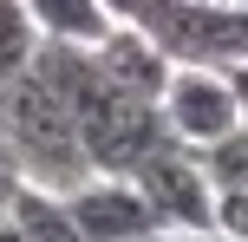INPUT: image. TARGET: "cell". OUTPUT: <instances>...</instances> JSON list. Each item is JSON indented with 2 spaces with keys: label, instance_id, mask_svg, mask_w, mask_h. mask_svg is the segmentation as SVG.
Returning a JSON list of instances; mask_svg holds the SVG:
<instances>
[{
  "label": "cell",
  "instance_id": "obj_3",
  "mask_svg": "<svg viewBox=\"0 0 248 242\" xmlns=\"http://www.w3.org/2000/svg\"><path fill=\"white\" fill-rule=\"evenodd\" d=\"M131 183L150 196V210L163 216V229H209V210H216V183L202 177V157L189 151V144H163V151H150L144 164L131 170Z\"/></svg>",
  "mask_w": 248,
  "mask_h": 242
},
{
  "label": "cell",
  "instance_id": "obj_7",
  "mask_svg": "<svg viewBox=\"0 0 248 242\" xmlns=\"http://www.w3.org/2000/svg\"><path fill=\"white\" fill-rule=\"evenodd\" d=\"M7 223H13L26 242H85V229H78V223H72V210H65V196L33 190V183H20V190H13Z\"/></svg>",
  "mask_w": 248,
  "mask_h": 242
},
{
  "label": "cell",
  "instance_id": "obj_6",
  "mask_svg": "<svg viewBox=\"0 0 248 242\" xmlns=\"http://www.w3.org/2000/svg\"><path fill=\"white\" fill-rule=\"evenodd\" d=\"M39 39H72V46H98L111 33V7L105 0H26Z\"/></svg>",
  "mask_w": 248,
  "mask_h": 242
},
{
  "label": "cell",
  "instance_id": "obj_10",
  "mask_svg": "<svg viewBox=\"0 0 248 242\" xmlns=\"http://www.w3.org/2000/svg\"><path fill=\"white\" fill-rule=\"evenodd\" d=\"M209 229H216V236H229V242H248V190H216Z\"/></svg>",
  "mask_w": 248,
  "mask_h": 242
},
{
  "label": "cell",
  "instance_id": "obj_9",
  "mask_svg": "<svg viewBox=\"0 0 248 242\" xmlns=\"http://www.w3.org/2000/svg\"><path fill=\"white\" fill-rule=\"evenodd\" d=\"M202 177L216 183V190H248V125L222 131L216 144H202Z\"/></svg>",
  "mask_w": 248,
  "mask_h": 242
},
{
  "label": "cell",
  "instance_id": "obj_12",
  "mask_svg": "<svg viewBox=\"0 0 248 242\" xmlns=\"http://www.w3.org/2000/svg\"><path fill=\"white\" fill-rule=\"evenodd\" d=\"M0 242H26V236H20V229H13V223H7V216H0Z\"/></svg>",
  "mask_w": 248,
  "mask_h": 242
},
{
  "label": "cell",
  "instance_id": "obj_1",
  "mask_svg": "<svg viewBox=\"0 0 248 242\" xmlns=\"http://www.w3.org/2000/svg\"><path fill=\"white\" fill-rule=\"evenodd\" d=\"M0 138H7L13 164L33 190H52V196H72L85 177H98L85 157V138H78V118L46 79L26 65L0 85Z\"/></svg>",
  "mask_w": 248,
  "mask_h": 242
},
{
  "label": "cell",
  "instance_id": "obj_4",
  "mask_svg": "<svg viewBox=\"0 0 248 242\" xmlns=\"http://www.w3.org/2000/svg\"><path fill=\"white\" fill-rule=\"evenodd\" d=\"M72 223L85 229V242H137L150 229H163V216L150 210V196L137 190L131 177H85L72 196H65Z\"/></svg>",
  "mask_w": 248,
  "mask_h": 242
},
{
  "label": "cell",
  "instance_id": "obj_5",
  "mask_svg": "<svg viewBox=\"0 0 248 242\" xmlns=\"http://www.w3.org/2000/svg\"><path fill=\"white\" fill-rule=\"evenodd\" d=\"M92 59H98V72L111 79V85L124 92V98H163V85H170V59L157 52V39L144 33V26L131 20H111V33L92 46Z\"/></svg>",
  "mask_w": 248,
  "mask_h": 242
},
{
  "label": "cell",
  "instance_id": "obj_13",
  "mask_svg": "<svg viewBox=\"0 0 248 242\" xmlns=\"http://www.w3.org/2000/svg\"><path fill=\"white\" fill-rule=\"evenodd\" d=\"M0 216H7V203H0Z\"/></svg>",
  "mask_w": 248,
  "mask_h": 242
},
{
  "label": "cell",
  "instance_id": "obj_2",
  "mask_svg": "<svg viewBox=\"0 0 248 242\" xmlns=\"http://www.w3.org/2000/svg\"><path fill=\"white\" fill-rule=\"evenodd\" d=\"M157 112L170 125V138L189 144V151H202V144H216L222 131L242 125L235 85H229L222 65H170V85H163Z\"/></svg>",
  "mask_w": 248,
  "mask_h": 242
},
{
  "label": "cell",
  "instance_id": "obj_11",
  "mask_svg": "<svg viewBox=\"0 0 248 242\" xmlns=\"http://www.w3.org/2000/svg\"><path fill=\"white\" fill-rule=\"evenodd\" d=\"M229 85H235V105H242V125H248V65H229Z\"/></svg>",
  "mask_w": 248,
  "mask_h": 242
},
{
  "label": "cell",
  "instance_id": "obj_8",
  "mask_svg": "<svg viewBox=\"0 0 248 242\" xmlns=\"http://www.w3.org/2000/svg\"><path fill=\"white\" fill-rule=\"evenodd\" d=\"M33 52H39V26L26 13V0H0V85L13 72H26Z\"/></svg>",
  "mask_w": 248,
  "mask_h": 242
}]
</instances>
